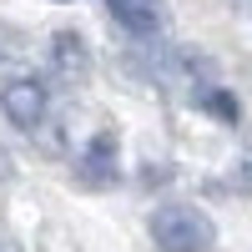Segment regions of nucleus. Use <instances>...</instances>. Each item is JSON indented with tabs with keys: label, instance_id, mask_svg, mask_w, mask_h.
I'll use <instances>...</instances> for the list:
<instances>
[{
	"label": "nucleus",
	"instance_id": "obj_1",
	"mask_svg": "<svg viewBox=\"0 0 252 252\" xmlns=\"http://www.w3.org/2000/svg\"><path fill=\"white\" fill-rule=\"evenodd\" d=\"M152 242H157V252H212L217 222L192 202H166L152 212Z\"/></svg>",
	"mask_w": 252,
	"mask_h": 252
},
{
	"label": "nucleus",
	"instance_id": "obj_2",
	"mask_svg": "<svg viewBox=\"0 0 252 252\" xmlns=\"http://www.w3.org/2000/svg\"><path fill=\"white\" fill-rule=\"evenodd\" d=\"M46 86L31 76H20V81H5V91H0V111L10 116V126H20V131H35L40 121H46Z\"/></svg>",
	"mask_w": 252,
	"mask_h": 252
},
{
	"label": "nucleus",
	"instance_id": "obj_3",
	"mask_svg": "<svg viewBox=\"0 0 252 252\" xmlns=\"http://www.w3.org/2000/svg\"><path fill=\"white\" fill-rule=\"evenodd\" d=\"M116 131H96L91 141H86V152L76 157V177L86 182V187H106V182H116Z\"/></svg>",
	"mask_w": 252,
	"mask_h": 252
},
{
	"label": "nucleus",
	"instance_id": "obj_4",
	"mask_svg": "<svg viewBox=\"0 0 252 252\" xmlns=\"http://www.w3.org/2000/svg\"><path fill=\"white\" fill-rule=\"evenodd\" d=\"M51 71L61 81H86L91 76V46L76 31H56L51 35Z\"/></svg>",
	"mask_w": 252,
	"mask_h": 252
},
{
	"label": "nucleus",
	"instance_id": "obj_5",
	"mask_svg": "<svg viewBox=\"0 0 252 252\" xmlns=\"http://www.w3.org/2000/svg\"><path fill=\"white\" fill-rule=\"evenodd\" d=\"M106 5L131 35H152L157 20H161V0H106Z\"/></svg>",
	"mask_w": 252,
	"mask_h": 252
},
{
	"label": "nucleus",
	"instance_id": "obj_6",
	"mask_svg": "<svg viewBox=\"0 0 252 252\" xmlns=\"http://www.w3.org/2000/svg\"><path fill=\"white\" fill-rule=\"evenodd\" d=\"M197 106H202V111H212V116H222V121H237V116H242L237 96H227L222 86H207V91H197Z\"/></svg>",
	"mask_w": 252,
	"mask_h": 252
},
{
	"label": "nucleus",
	"instance_id": "obj_7",
	"mask_svg": "<svg viewBox=\"0 0 252 252\" xmlns=\"http://www.w3.org/2000/svg\"><path fill=\"white\" fill-rule=\"evenodd\" d=\"M232 187H237V192H252V157H242L232 166Z\"/></svg>",
	"mask_w": 252,
	"mask_h": 252
},
{
	"label": "nucleus",
	"instance_id": "obj_8",
	"mask_svg": "<svg viewBox=\"0 0 252 252\" xmlns=\"http://www.w3.org/2000/svg\"><path fill=\"white\" fill-rule=\"evenodd\" d=\"M15 177V161H10V152H5V146H0V187H5Z\"/></svg>",
	"mask_w": 252,
	"mask_h": 252
},
{
	"label": "nucleus",
	"instance_id": "obj_9",
	"mask_svg": "<svg viewBox=\"0 0 252 252\" xmlns=\"http://www.w3.org/2000/svg\"><path fill=\"white\" fill-rule=\"evenodd\" d=\"M0 252H10V247H5V242H0Z\"/></svg>",
	"mask_w": 252,
	"mask_h": 252
}]
</instances>
